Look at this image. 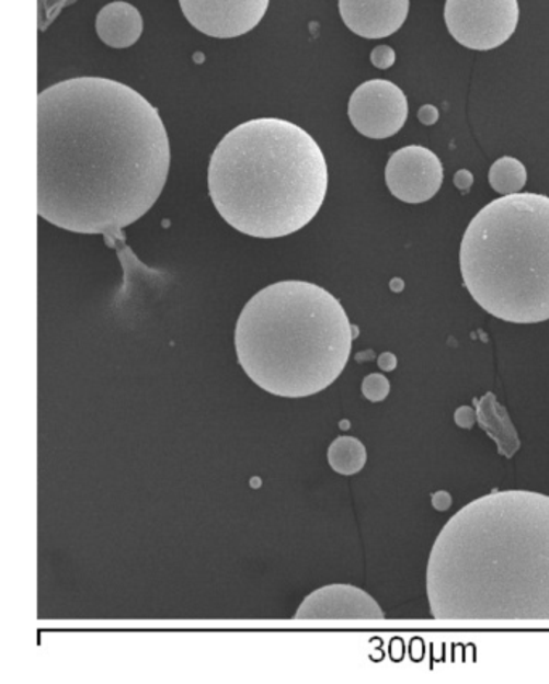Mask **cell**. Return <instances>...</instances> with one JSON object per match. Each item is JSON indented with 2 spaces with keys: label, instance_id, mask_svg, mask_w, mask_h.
I'll return each instance as SVG.
<instances>
[{
  "label": "cell",
  "instance_id": "cell-1",
  "mask_svg": "<svg viewBox=\"0 0 549 684\" xmlns=\"http://www.w3.org/2000/svg\"><path fill=\"white\" fill-rule=\"evenodd\" d=\"M170 163L160 113L123 82L67 79L37 98V213L55 228L116 236L156 205Z\"/></svg>",
  "mask_w": 549,
  "mask_h": 684
},
{
  "label": "cell",
  "instance_id": "cell-2",
  "mask_svg": "<svg viewBox=\"0 0 549 684\" xmlns=\"http://www.w3.org/2000/svg\"><path fill=\"white\" fill-rule=\"evenodd\" d=\"M432 617L549 625V497L493 491L456 512L427 563Z\"/></svg>",
  "mask_w": 549,
  "mask_h": 684
},
{
  "label": "cell",
  "instance_id": "cell-3",
  "mask_svg": "<svg viewBox=\"0 0 549 684\" xmlns=\"http://www.w3.org/2000/svg\"><path fill=\"white\" fill-rule=\"evenodd\" d=\"M328 185L321 147L286 119L242 123L222 137L209 160L208 191L216 212L256 239H279L310 225Z\"/></svg>",
  "mask_w": 549,
  "mask_h": 684
},
{
  "label": "cell",
  "instance_id": "cell-4",
  "mask_svg": "<svg viewBox=\"0 0 549 684\" xmlns=\"http://www.w3.org/2000/svg\"><path fill=\"white\" fill-rule=\"evenodd\" d=\"M358 329L341 301L305 281L267 285L243 306L236 328L240 366L260 388L307 398L341 377Z\"/></svg>",
  "mask_w": 549,
  "mask_h": 684
},
{
  "label": "cell",
  "instance_id": "cell-5",
  "mask_svg": "<svg viewBox=\"0 0 549 684\" xmlns=\"http://www.w3.org/2000/svg\"><path fill=\"white\" fill-rule=\"evenodd\" d=\"M462 281L476 304L513 324L549 319V197L503 195L483 206L459 252Z\"/></svg>",
  "mask_w": 549,
  "mask_h": 684
},
{
  "label": "cell",
  "instance_id": "cell-6",
  "mask_svg": "<svg viewBox=\"0 0 549 684\" xmlns=\"http://www.w3.org/2000/svg\"><path fill=\"white\" fill-rule=\"evenodd\" d=\"M517 0H446L445 23L449 34L472 50H493L516 33Z\"/></svg>",
  "mask_w": 549,
  "mask_h": 684
},
{
  "label": "cell",
  "instance_id": "cell-7",
  "mask_svg": "<svg viewBox=\"0 0 549 684\" xmlns=\"http://www.w3.org/2000/svg\"><path fill=\"white\" fill-rule=\"evenodd\" d=\"M404 92L387 79H370L355 89L348 103V116L359 134L369 139H389L408 119Z\"/></svg>",
  "mask_w": 549,
  "mask_h": 684
},
{
  "label": "cell",
  "instance_id": "cell-8",
  "mask_svg": "<svg viewBox=\"0 0 549 684\" xmlns=\"http://www.w3.org/2000/svg\"><path fill=\"white\" fill-rule=\"evenodd\" d=\"M386 182L393 197L404 203L431 201L444 182V164L432 150L408 146L390 157Z\"/></svg>",
  "mask_w": 549,
  "mask_h": 684
},
{
  "label": "cell",
  "instance_id": "cell-9",
  "mask_svg": "<svg viewBox=\"0 0 549 684\" xmlns=\"http://www.w3.org/2000/svg\"><path fill=\"white\" fill-rule=\"evenodd\" d=\"M195 30L218 39H232L260 25L270 0H180Z\"/></svg>",
  "mask_w": 549,
  "mask_h": 684
},
{
  "label": "cell",
  "instance_id": "cell-10",
  "mask_svg": "<svg viewBox=\"0 0 549 684\" xmlns=\"http://www.w3.org/2000/svg\"><path fill=\"white\" fill-rule=\"evenodd\" d=\"M384 611L370 594L352 584H329L305 597L295 620H384Z\"/></svg>",
  "mask_w": 549,
  "mask_h": 684
},
{
  "label": "cell",
  "instance_id": "cell-11",
  "mask_svg": "<svg viewBox=\"0 0 549 684\" xmlns=\"http://www.w3.org/2000/svg\"><path fill=\"white\" fill-rule=\"evenodd\" d=\"M343 23L365 39H384L407 22L410 0H339Z\"/></svg>",
  "mask_w": 549,
  "mask_h": 684
},
{
  "label": "cell",
  "instance_id": "cell-12",
  "mask_svg": "<svg viewBox=\"0 0 549 684\" xmlns=\"http://www.w3.org/2000/svg\"><path fill=\"white\" fill-rule=\"evenodd\" d=\"M95 30L106 46L126 49L134 46L142 36V15L131 3L116 0L99 12Z\"/></svg>",
  "mask_w": 549,
  "mask_h": 684
},
{
  "label": "cell",
  "instance_id": "cell-13",
  "mask_svg": "<svg viewBox=\"0 0 549 684\" xmlns=\"http://www.w3.org/2000/svg\"><path fill=\"white\" fill-rule=\"evenodd\" d=\"M476 404L477 422L480 429L492 436L496 443L497 453L511 459L521 448L519 435L511 421L510 412L503 404L497 403L492 391L483 395L482 398H473Z\"/></svg>",
  "mask_w": 549,
  "mask_h": 684
},
{
  "label": "cell",
  "instance_id": "cell-14",
  "mask_svg": "<svg viewBox=\"0 0 549 684\" xmlns=\"http://www.w3.org/2000/svg\"><path fill=\"white\" fill-rule=\"evenodd\" d=\"M328 460L332 470L341 476H355L366 466V446L355 436H339L329 446Z\"/></svg>",
  "mask_w": 549,
  "mask_h": 684
},
{
  "label": "cell",
  "instance_id": "cell-15",
  "mask_svg": "<svg viewBox=\"0 0 549 684\" xmlns=\"http://www.w3.org/2000/svg\"><path fill=\"white\" fill-rule=\"evenodd\" d=\"M489 181L497 194H519L527 184V170L517 158L501 157L490 168Z\"/></svg>",
  "mask_w": 549,
  "mask_h": 684
},
{
  "label": "cell",
  "instance_id": "cell-16",
  "mask_svg": "<svg viewBox=\"0 0 549 684\" xmlns=\"http://www.w3.org/2000/svg\"><path fill=\"white\" fill-rule=\"evenodd\" d=\"M363 395L370 403H380L390 394V381L382 374H369L362 385Z\"/></svg>",
  "mask_w": 549,
  "mask_h": 684
},
{
  "label": "cell",
  "instance_id": "cell-17",
  "mask_svg": "<svg viewBox=\"0 0 549 684\" xmlns=\"http://www.w3.org/2000/svg\"><path fill=\"white\" fill-rule=\"evenodd\" d=\"M77 0H39V30L46 31L50 23L60 15L65 7L73 5Z\"/></svg>",
  "mask_w": 549,
  "mask_h": 684
},
{
  "label": "cell",
  "instance_id": "cell-18",
  "mask_svg": "<svg viewBox=\"0 0 549 684\" xmlns=\"http://www.w3.org/2000/svg\"><path fill=\"white\" fill-rule=\"evenodd\" d=\"M397 55L390 46H377L376 49L370 52V64L379 70H389L393 67Z\"/></svg>",
  "mask_w": 549,
  "mask_h": 684
},
{
  "label": "cell",
  "instance_id": "cell-19",
  "mask_svg": "<svg viewBox=\"0 0 549 684\" xmlns=\"http://www.w3.org/2000/svg\"><path fill=\"white\" fill-rule=\"evenodd\" d=\"M455 422L458 428L472 429L477 422V411L471 406H461L456 409Z\"/></svg>",
  "mask_w": 549,
  "mask_h": 684
},
{
  "label": "cell",
  "instance_id": "cell-20",
  "mask_svg": "<svg viewBox=\"0 0 549 684\" xmlns=\"http://www.w3.org/2000/svg\"><path fill=\"white\" fill-rule=\"evenodd\" d=\"M438 116H441V113H438L437 106L434 105L421 106L418 112L419 122L425 126L435 125L438 122Z\"/></svg>",
  "mask_w": 549,
  "mask_h": 684
},
{
  "label": "cell",
  "instance_id": "cell-21",
  "mask_svg": "<svg viewBox=\"0 0 549 684\" xmlns=\"http://www.w3.org/2000/svg\"><path fill=\"white\" fill-rule=\"evenodd\" d=\"M451 504V494L448 491H437V493L432 494V506L437 509V511H448Z\"/></svg>",
  "mask_w": 549,
  "mask_h": 684
},
{
  "label": "cell",
  "instance_id": "cell-22",
  "mask_svg": "<svg viewBox=\"0 0 549 684\" xmlns=\"http://www.w3.org/2000/svg\"><path fill=\"white\" fill-rule=\"evenodd\" d=\"M453 182H455V185L459 189V191L468 192L473 184L471 171L459 170L458 173L455 174V178H453Z\"/></svg>",
  "mask_w": 549,
  "mask_h": 684
},
{
  "label": "cell",
  "instance_id": "cell-23",
  "mask_svg": "<svg viewBox=\"0 0 549 684\" xmlns=\"http://www.w3.org/2000/svg\"><path fill=\"white\" fill-rule=\"evenodd\" d=\"M377 364H379L380 369L386 371V373H392V371L397 369L398 360L393 353H382L377 360Z\"/></svg>",
  "mask_w": 549,
  "mask_h": 684
},
{
  "label": "cell",
  "instance_id": "cell-24",
  "mask_svg": "<svg viewBox=\"0 0 549 684\" xmlns=\"http://www.w3.org/2000/svg\"><path fill=\"white\" fill-rule=\"evenodd\" d=\"M392 288H393V292H401V288H403V281H401V280H393Z\"/></svg>",
  "mask_w": 549,
  "mask_h": 684
}]
</instances>
